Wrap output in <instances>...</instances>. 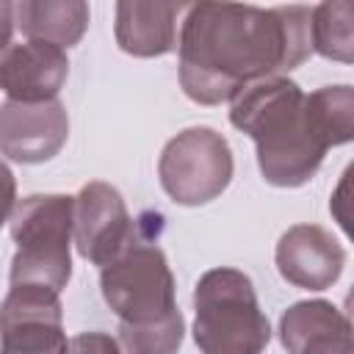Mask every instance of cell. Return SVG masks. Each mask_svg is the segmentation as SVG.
<instances>
[{"label":"cell","mask_w":354,"mask_h":354,"mask_svg":"<svg viewBox=\"0 0 354 354\" xmlns=\"http://www.w3.org/2000/svg\"><path fill=\"white\" fill-rule=\"evenodd\" d=\"M307 6L196 3L180 30V86L199 105H221L243 86L299 66L310 50Z\"/></svg>","instance_id":"obj_1"},{"label":"cell","mask_w":354,"mask_h":354,"mask_svg":"<svg viewBox=\"0 0 354 354\" xmlns=\"http://www.w3.org/2000/svg\"><path fill=\"white\" fill-rule=\"evenodd\" d=\"M230 122L257 144L260 171L279 188L304 185L329 149L304 111L301 88L282 75L243 86L232 97Z\"/></svg>","instance_id":"obj_2"},{"label":"cell","mask_w":354,"mask_h":354,"mask_svg":"<svg viewBox=\"0 0 354 354\" xmlns=\"http://www.w3.org/2000/svg\"><path fill=\"white\" fill-rule=\"evenodd\" d=\"M194 340L202 354H260L271 326L252 279L238 268H210L194 290Z\"/></svg>","instance_id":"obj_3"},{"label":"cell","mask_w":354,"mask_h":354,"mask_svg":"<svg viewBox=\"0 0 354 354\" xmlns=\"http://www.w3.org/2000/svg\"><path fill=\"white\" fill-rule=\"evenodd\" d=\"M72 213L75 196L33 194L11 210V238L17 254L11 260V285H44L64 290L72 277Z\"/></svg>","instance_id":"obj_4"},{"label":"cell","mask_w":354,"mask_h":354,"mask_svg":"<svg viewBox=\"0 0 354 354\" xmlns=\"http://www.w3.org/2000/svg\"><path fill=\"white\" fill-rule=\"evenodd\" d=\"M100 288L105 304L122 324H155L177 310L174 277L160 246L136 232V238L102 266Z\"/></svg>","instance_id":"obj_5"},{"label":"cell","mask_w":354,"mask_h":354,"mask_svg":"<svg viewBox=\"0 0 354 354\" xmlns=\"http://www.w3.org/2000/svg\"><path fill=\"white\" fill-rule=\"evenodd\" d=\"M158 177L177 205H207L232 180V149L213 127H188L163 147Z\"/></svg>","instance_id":"obj_6"},{"label":"cell","mask_w":354,"mask_h":354,"mask_svg":"<svg viewBox=\"0 0 354 354\" xmlns=\"http://www.w3.org/2000/svg\"><path fill=\"white\" fill-rule=\"evenodd\" d=\"M58 290L11 285L0 304V354H66Z\"/></svg>","instance_id":"obj_7"},{"label":"cell","mask_w":354,"mask_h":354,"mask_svg":"<svg viewBox=\"0 0 354 354\" xmlns=\"http://www.w3.org/2000/svg\"><path fill=\"white\" fill-rule=\"evenodd\" d=\"M72 230L80 257L97 266L111 263L136 238V224L124 207L122 194L100 180L86 183L75 196Z\"/></svg>","instance_id":"obj_8"},{"label":"cell","mask_w":354,"mask_h":354,"mask_svg":"<svg viewBox=\"0 0 354 354\" xmlns=\"http://www.w3.org/2000/svg\"><path fill=\"white\" fill-rule=\"evenodd\" d=\"M69 136V116L58 100L0 105V152L17 163H44L61 152Z\"/></svg>","instance_id":"obj_9"},{"label":"cell","mask_w":354,"mask_h":354,"mask_svg":"<svg viewBox=\"0 0 354 354\" xmlns=\"http://www.w3.org/2000/svg\"><path fill=\"white\" fill-rule=\"evenodd\" d=\"M346 266L343 246L318 224H296L277 243V268L282 279L304 290H326Z\"/></svg>","instance_id":"obj_10"},{"label":"cell","mask_w":354,"mask_h":354,"mask_svg":"<svg viewBox=\"0 0 354 354\" xmlns=\"http://www.w3.org/2000/svg\"><path fill=\"white\" fill-rule=\"evenodd\" d=\"M69 75L66 53L47 41L11 44L0 66V88L14 102H50Z\"/></svg>","instance_id":"obj_11"},{"label":"cell","mask_w":354,"mask_h":354,"mask_svg":"<svg viewBox=\"0 0 354 354\" xmlns=\"http://www.w3.org/2000/svg\"><path fill=\"white\" fill-rule=\"evenodd\" d=\"M279 340L288 354H351V324L332 301H296L279 321Z\"/></svg>","instance_id":"obj_12"},{"label":"cell","mask_w":354,"mask_h":354,"mask_svg":"<svg viewBox=\"0 0 354 354\" xmlns=\"http://www.w3.org/2000/svg\"><path fill=\"white\" fill-rule=\"evenodd\" d=\"M174 3H119L116 6V41L124 53L138 58H155L174 50L177 41Z\"/></svg>","instance_id":"obj_13"},{"label":"cell","mask_w":354,"mask_h":354,"mask_svg":"<svg viewBox=\"0 0 354 354\" xmlns=\"http://www.w3.org/2000/svg\"><path fill=\"white\" fill-rule=\"evenodd\" d=\"M14 17L28 41H47L64 50L86 33L88 6L80 0H25L14 6Z\"/></svg>","instance_id":"obj_14"},{"label":"cell","mask_w":354,"mask_h":354,"mask_svg":"<svg viewBox=\"0 0 354 354\" xmlns=\"http://www.w3.org/2000/svg\"><path fill=\"white\" fill-rule=\"evenodd\" d=\"M310 41L324 58L351 64L354 61V3L332 0L310 11Z\"/></svg>","instance_id":"obj_15"},{"label":"cell","mask_w":354,"mask_h":354,"mask_svg":"<svg viewBox=\"0 0 354 354\" xmlns=\"http://www.w3.org/2000/svg\"><path fill=\"white\" fill-rule=\"evenodd\" d=\"M304 111L326 147H340L354 136V91L351 86H324L304 97Z\"/></svg>","instance_id":"obj_16"},{"label":"cell","mask_w":354,"mask_h":354,"mask_svg":"<svg viewBox=\"0 0 354 354\" xmlns=\"http://www.w3.org/2000/svg\"><path fill=\"white\" fill-rule=\"evenodd\" d=\"M183 332H185V321L183 313L174 310L166 318L155 321V324H122L119 326V337L127 354H177L180 343H183Z\"/></svg>","instance_id":"obj_17"},{"label":"cell","mask_w":354,"mask_h":354,"mask_svg":"<svg viewBox=\"0 0 354 354\" xmlns=\"http://www.w3.org/2000/svg\"><path fill=\"white\" fill-rule=\"evenodd\" d=\"M66 354H122L119 343L105 332H80L69 340Z\"/></svg>","instance_id":"obj_18"},{"label":"cell","mask_w":354,"mask_h":354,"mask_svg":"<svg viewBox=\"0 0 354 354\" xmlns=\"http://www.w3.org/2000/svg\"><path fill=\"white\" fill-rule=\"evenodd\" d=\"M14 205H17V183H14L11 169L0 160V227L11 218Z\"/></svg>","instance_id":"obj_19"},{"label":"cell","mask_w":354,"mask_h":354,"mask_svg":"<svg viewBox=\"0 0 354 354\" xmlns=\"http://www.w3.org/2000/svg\"><path fill=\"white\" fill-rule=\"evenodd\" d=\"M11 28H14V6L0 0V66L11 47Z\"/></svg>","instance_id":"obj_20"}]
</instances>
